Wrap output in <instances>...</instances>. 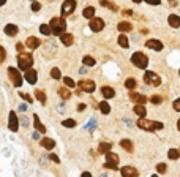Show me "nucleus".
I'll use <instances>...</instances> for the list:
<instances>
[{
  "instance_id": "nucleus-53",
  "label": "nucleus",
  "mask_w": 180,
  "mask_h": 177,
  "mask_svg": "<svg viewBox=\"0 0 180 177\" xmlns=\"http://www.w3.org/2000/svg\"><path fill=\"white\" fill-rule=\"evenodd\" d=\"M177 128H178V131H180V119L177 120Z\"/></svg>"
},
{
  "instance_id": "nucleus-44",
  "label": "nucleus",
  "mask_w": 180,
  "mask_h": 177,
  "mask_svg": "<svg viewBox=\"0 0 180 177\" xmlns=\"http://www.w3.org/2000/svg\"><path fill=\"white\" fill-rule=\"evenodd\" d=\"M172 108H174L177 112H180V98H177V100H174V103H172Z\"/></svg>"
},
{
  "instance_id": "nucleus-25",
  "label": "nucleus",
  "mask_w": 180,
  "mask_h": 177,
  "mask_svg": "<svg viewBox=\"0 0 180 177\" xmlns=\"http://www.w3.org/2000/svg\"><path fill=\"white\" fill-rule=\"evenodd\" d=\"M133 111H134V114H137L139 117H144L145 114H147V109H145L144 104H136Z\"/></svg>"
},
{
  "instance_id": "nucleus-47",
  "label": "nucleus",
  "mask_w": 180,
  "mask_h": 177,
  "mask_svg": "<svg viewBox=\"0 0 180 177\" xmlns=\"http://www.w3.org/2000/svg\"><path fill=\"white\" fill-rule=\"evenodd\" d=\"M49 158H51L54 163H59V161H60V160H59V157H57L55 153H51V155H49Z\"/></svg>"
},
{
  "instance_id": "nucleus-15",
  "label": "nucleus",
  "mask_w": 180,
  "mask_h": 177,
  "mask_svg": "<svg viewBox=\"0 0 180 177\" xmlns=\"http://www.w3.org/2000/svg\"><path fill=\"white\" fill-rule=\"evenodd\" d=\"M145 46L150 48V49H153V51H161V49H163V43L160 40H147Z\"/></svg>"
},
{
  "instance_id": "nucleus-11",
  "label": "nucleus",
  "mask_w": 180,
  "mask_h": 177,
  "mask_svg": "<svg viewBox=\"0 0 180 177\" xmlns=\"http://www.w3.org/2000/svg\"><path fill=\"white\" fill-rule=\"evenodd\" d=\"M8 128L11 131H18L19 130V119H18V114L14 111L10 112V120H8Z\"/></svg>"
},
{
  "instance_id": "nucleus-31",
  "label": "nucleus",
  "mask_w": 180,
  "mask_h": 177,
  "mask_svg": "<svg viewBox=\"0 0 180 177\" xmlns=\"http://www.w3.org/2000/svg\"><path fill=\"white\" fill-rule=\"evenodd\" d=\"M136 86H137V82H136V79H133V77H128V79L125 81V87L128 90H134Z\"/></svg>"
},
{
  "instance_id": "nucleus-26",
  "label": "nucleus",
  "mask_w": 180,
  "mask_h": 177,
  "mask_svg": "<svg viewBox=\"0 0 180 177\" xmlns=\"http://www.w3.org/2000/svg\"><path fill=\"white\" fill-rule=\"evenodd\" d=\"M100 5L104 6V8H109L111 11H117V5L112 3L111 0H100Z\"/></svg>"
},
{
  "instance_id": "nucleus-13",
  "label": "nucleus",
  "mask_w": 180,
  "mask_h": 177,
  "mask_svg": "<svg viewBox=\"0 0 180 177\" xmlns=\"http://www.w3.org/2000/svg\"><path fill=\"white\" fill-rule=\"evenodd\" d=\"M122 175L123 177H137L139 171L133 166H125V168H122Z\"/></svg>"
},
{
  "instance_id": "nucleus-21",
  "label": "nucleus",
  "mask_w": 180,
  "mask_h": 177,
  "mask_svg": "<svg viewBox=\"0 0 180 177\" xmlns=\"http://www.w3.org/2000/svg\"><path fill=\"white\" fill-rule=\"evenodd\" d=\"M168 22H169L171 27L177 29V27H180V16L178 15H169L168 16Z\"/></svg>"
},
{
  "instance_id": "nucleus-39",
  "label": "nucleus",
  "mask_w": 180,
  "mask_h": 177,
  "mask_svg": "<svg viewBox=\"0 0 180 177\" xmlns=\"http://www.w3.org/2000/svg\"><path fill=\"white\" fill-rule=\"evenodd\" d=\"M63 82H65V86H66L68 89H73V87H76V82L71 79V77H68V76H65V77H63Z\"/></svg>"
},
{
  "instance_id": "nucleus-5",
  "label": "nucleus",
  "mask_w": 180,
  "mask_h": 177,
  "mask_svg": "<svg viewBox=\"0 0 180 177\" xmlns=\"http://www.w3.org/2000/svg\"><path fill=\"white\" fill-rule=\"evenodd\" d=\"M119 161H120V158H119V155L117 153H114V152H106V168L108 169H117V165H119Z\"/></svg>"
},
{
  "instance_id": "nucleus-34",
  "label": "nucleus",
  "mask_w": 180,
  "mask_h": 177,
  "mask_svg": "<svg viewBox=\"0 0 180 177\" xmlns=\"http://www.w3.org/2000/svg\"><path fill=\"white\" fill-rule=\"evenodd\" d=\"M82 63H84L85 67H93L96 62H95V59H93V57H90V55H85V57L82 59Z\"/></svg>"
},
{
  "instance_id": "nucleus-55",
  "label": "nucleus",
  "mask_w": 180,
  "mask_h": 177,
  "mask_svg": "<svg viewBox=\"0 0 180 177\" xmlns=\"http://www.w3.org/2000/svg\"><path fill=\"white\" fill-rule=\"evenodd\" d=\"M133 2H134V3H141V2H142V0H133Z\"/></svg>"
},
{
  "instance_id": "nucleus-23",
  "label": "nucleus",
  "mask_w": 180,
  "mask_h": 177,
  "mask_svg": "<svg viewBox=\"0 0 180 177\" xmlns=\"http://www.w3.org/2000/svg\"><path fill=\"white\" fill-rule=\"evenodd\" d=\"M120 146H122L123 149H125V150H127L128 153H131V152L134 150V147H133V143H131L130 139H122V141H120Z\"/></svg>"
},
{
  "instance_id": "nucleus-38",
  "label": "nucleus",
  "mask_w": 180,
  "mask_h": 177,
  "mask_svg": "<svg viewBox=\"0 0 180 177\" xmlns=\"http://www.w3.org/2000/svg\"><path fill=\"white\" fill-rule=\"evenodd\" d=\"M49 76L52 77V79H60V77H62V73H60L59 68H52L51 73H49Z\"/></svg>"
},
{
  "instance_id": "nucleus-8",
  "label": "nucleus",
  "mask_w": 180,
  "mask_h": 177,
  "mask_svg": "<svg viewBox=\"0 0 180 177\" xmlns=\"http://www.w3.org/2000/svg\"><path fill=\"white\" fill-rule=\"evenodd\" d=\"M136 125L139 126L141 130H145V131H153V130H156V128H155V122L147 120V119H144V117H141L139 120H137Z\"/></svg>"
},
{
  "instance_id": "nucleus-35",
  "label": "nucleus",
  "mask_w": 180,
  "mask_h": 177,
  "mask_svg": "<svg viewBox=\"0 0 180 177\" xmlns=\"http://www.w3.org/2000/svg\"><path fill=\"white\" fill-rule=\"evenodd\" d=\"M62 125H63L65 128H74V126H76V120H73V119H65L63 122H62Z\"/></svg>"
},
{
  "instance_id": "nucleus-50",
  "label": "nucleus",
  "mask_w": 180,
  "mask_h": 177,
  "mask_svg": "<svg viewBox=\"0 0 180 177\" xmlns=\"http://www.w3.org/2000/svg\"><path fill=\"white\" fill-rule=\"evenodd\" d=\"M93 126H95V120H92V123H88V130H93Z\"/></svg>"
},
{
  "instance_id": "nucleus-51",
  "label": "nucleus",
  "mask_w": 180,
  "mask_h": 177,
  "mask_svg": "<svg viewBox=\"0 0 180 177\" xmlns=\"http://www.w3.org/2000/svg\"><path fill=\"white\" fill-rule=\"evenodd\" d=\"M78 109H79V111H84V109H85V104H79Z\"/></svg>"
},
{
  "instance_id": "nucleus-7",
  "label": "nucleus",
  "mask_w": 180,
  "mask_h": 177,
  "mask_svg": "<svg viewBox=\"0 0 180 177\" xmlns=\"http://www.w3.org/2000/svg\"><path fill=\"white\" fill-rule=\"evenodd\" d=\"M88 27H90V30L92 32H101L103 29H104V21H103L101 18H92L90 19V24H88Z\"/></svg>"
},
{
  "instance_id": "nucleus-33",
  "label": "nucleus",
  "mask_w": 180,
  "mask_h": 177,
  "mask_svg": "<svg viewBox=\"0 0 180 177\" xmlns=\"http://www.w3.org/2000/svg\"><path fill=\"white\" fill-rule=\"evenodd\" d=\"M35 97H37V100L40 101V103H46V93H44V92L43 90H37L35 92Z\"/></svg>"
},
{
  "instance_id": "nucleus-10",
  "label": "nucleus",
  "mask_w": 180,
  "mask_h": 177,
  "mask_svg": "<svg viewBox=\"0 0 180 177\" xmlns=\"http://www.w3.org/2000/svg\"><path fill=\"white\" fill-rule=\"evenodd\" d=\"M78 87H79L81 90L87 92V93H92V92L95 90V82L90 81V79H82V81L78 82Z\"/></svg>"
},
{
  "instance_id": "nucleus-48",
  "label": "nucleus",
  "mask_w": 180,
  "mask_h": 177,
  "mask_svg": "<svg viewBox=\"0 0 180 177\" xmlns=\"http://www.w3.org/2000/svg\"><path fill=\"white\" fill-rule=\"evenodd\" d=\"M122 13H123V15H125V16H130V15H133V11H131V10H123Z\"/></svg>"
},
{
  "instance_id": "nucleus-6",
  "label": "nucleus",
  "mask_w": 180,
  "mask_h": 177,
  "mask_svg": "<svg viewBox=\"0 0 180 177\" xmlns=\"http://www.w3.org/2000/svg\"><path fill=\"white\" fill-rule=\"evenodd\" d=\"M144 82L145 84H149V86H155V87H158L161 84V77L158 76L156 73H153V71H147L144 74Z\"/></svg>"
},
{
  "instance_id": "nucleus-22",
  "label": "nucleus",
  "mask_w": 180,
  "mask_h": 177,
  "mask_svg": "<svg viewBox=\"0 0 180 177\" xmlns=\"http://www.w3.org/2000/svg\"><path fill=\"white\" fill-rule=\"evenodd\" d=\"M117 29H119L122 33H125V32H130L131 29H133V25H131L130 22H127V21H122V22H119V25H117Z\"/></svg>"
},
{
  "instance_id": "nucleus-45",
  "label": "nucleus",
  "mask_w": 180,
  "mask_h": 177,
  "mask_svg": "<svg viewBox=\"0 0 180 177\" xmlns=\"http://www.w3.org/2000/svg\"><path fill=\"white\" fill-rule=\"evenodd\" d=\"M40 8H41V5L38 2H33L32 3V11H40Z\"/></svg>"
},
{
  "instance_id": "nucleus-29",
  "label": "nucleus",
  "mask_w": 180,
  "mask_h": 177,
  "mask_svg": "<svg viewBox=\"0 0 180 177\" xmlns=\"http://www.w3.org/2000/svg\"><path fill=\"white\" fill-rule=\"evenodd\" d=\"M117 43H119L122 48H128L130 46V41H128V37H127V35H120V37L119 38H117Z\"/></svg>"
},
{
  "instance_id": "nucleus-52",
  "label": "nucleus",
  "mask_w": 180,
  "mask_h": 177,
  "mask_svg": "<svg viewBox=\"0 0 180 177\" xmlns=\"http://www.w3.org/2000/svg\"><path fill=\"white\" fill-rule=\"evenodd\" d=\"M22 49H24L22 44H18V51H19V52H22Z\"/></svg>"
},
{
  "instance_id": "nucleus-42",
  "label": "nucleus",
  "mask_w": 180,
  "mask_h": 177,
  "mask_svg": "<svg viewBox=\"0 0 180 177\" xmlns=\"http://www.w3.org/2000/svg\"><path fill=\"white\" fill-rule=\"evenodd\" d=\"M19 95H21V98H24V100L27 101V103H32L33 100H32V97L29 95V93H24V92H19Z\"/></svg>"
},
{
  "instance_id": "nucleus-43",
  "label": "nucleus",
  "mask_w": 180,
  "mask_h": 177,
  "mask_svg": "<svg viewBox=\"0 0 180 177\" xmlns=\"http://www.w3.org/2000/svg\"><path fill=\"white\" fill-rule=\"evenodd\" d=\"M6 57V51H5V48L3 46H0V63H2Z\"/></svg>"
},
{
  "instance_id": "nucleus-3",
  "label": "nucleus",
  "mask_w": 180,
  "mask_h": 177,
  "mask_svg": "<svg viewBox=\"0 0 180 177\" xmlns=\"http://www.w3.org/2000/svg\"><path fill=\"white\" fill-rule=\"evenodd\" d=\"M131 63H133L136 68L144 70V68H147V65H149V57L144 52H134L133 55H131Z\"/></svg>"
},
{
  "instance_id": "nucleus-46",
  "label": "nucleus",
  "mask_w": 180,
  "mask_h": 177,
  "mask_svg": "<svg viewBox=\"0 0 180 177\" xmlns=\"http://www.w3.org/2000/svg\"><path fill=\"white\" fill-rule=\"evenodd\" d=\"M145 3H149V5H160L161 3V0H144Z\"/></svg>"
},
{
  "instance_id": "nucleus-20",
  "label": "nucleus",
  "mask_w": 180,
  "mask_h": 177,
  "mask_svg": "<svg viewBox=\"0 0 180 177\" xmlns=\"http://www.w3.org/2000/svg\"><path fill=\"white\" fill-rule=\"evenodd\" d=\"M25 46L29 48V49H37L40 46V40L37 37H29L25 40Z\"/></svg>"
},
{
  "instance_id": "nucleus-49",
  "label": "nucleus",
  "mask_w": 180,
  "mask_h": 177,
  "mask_svg": "<svg viewBox=\"0 0 180 177\" xmlns=\"http://www.w3.org/2000/svg\"><path fill=\"white\" fill-rule=\"evenodd\" d=\"M22 123H24L25 126H27V125H29V119H27V116H25V117L22 119Z\"/></svg>"
},
{
  "instance_id": "nucleus-28",
  "label": "nucleus",
  "mask_w": 180,
  "mask_h": 177,
  "mask_svg": "<svg viewBox=\"0 0 180 177\" xmlns=\"http://www.w3.org/2000/svg\"><path fill=\"white\" fill-rule=\"evenodd\" d=\"M59 95L62 97V100H68V98L71 97V92L63 86V87H60V89H59Z\"/></svg>"
},
{
  "instance_id": "nucleus-12",
  "label": "nucleus",
  "mask_w": 180,
  "mask_h": 177,
  "mask_svg": "<svg viewBox=\"0 0 180 177\" xmlns=\"http://www.w3.org/2000/svg\"><path fill=\"white\" fill-rule=\"evenodd\" d=\"M130 98H131V101H133V103H137V104H144L145 100H147L144 95L137 93L136 90H130Z\"/></svg>"
},
{
  "instance_id": "nucleus-40",
  "label": "nucleus",
  "mask_w": 180,
  "mask_h": 177,
  "mask_svg": "<svg viewBox=\"0 0 180 177\" xmlns=\"http://www.w3.org/2000/svg\"><path fill=\"white\" fill-rule=\"evenodd\" d=\"M166 169H168L166 163H158V165H156V171L160 172V174H164V172H166Z\"/></svg>"
},
{
  "instance_id": "nucleus-54",
  "label": "nucleus",
  "mask_w": 180,
  "mask_h": 177,
  "mask_svg": "<svg viewBox=\"0 0 180 177\" xmlns=\"http://www.w3.org/2000/svg\"><path fill=\"white\" fill-rule=\"evenodd\" d=\"M6 3V0H0V6H2V5H5Z\"/></svg>"
},
{
  "instance_id": "nucleus-19",
  "label": "nucleus",
  "mask_w": 180,
  "mask_h": 177,
  "mask_svg": "<svg viewBox=\"0 0 180 177\" xmlns=\"http://www.w3.org/2000/svg\"><path fill=\"white\" fill-rule=\"evenodd\" d=\"M60 41H62V44H65V46H71L74 43V37L71 33H62L60 35Z\"/></svg>"
},
{
  "instance_id": "nucleus-16",
  "label": "nucleus",
  "mask_w": 180,
  "mask_h": 177,
  "mask_svg": "<svg viewBox=\"0 0 180 177\" xmlns=\"http://www.w3.org/2000/svg\"><path fill=\"white\" fill-rule=\"evenodd\" d=\"M101 95L104 98H108V100H111V98L115 97V90L112 87H109V86H103L101 87Z\"/></svg>"
},
{
  "instance_id": "nucleus-1",
  "label": "nucleus",
  "mask_w": 180,
  "mask_h": 177,
  "mask_svg": "<svg viewBox=\"0 0 180 177\" xmlns=\"http://www.w3.org/2000/svg\"><path fill=\"white\" fill-rule=\"evenodd\" d=\"M51 32L52 35H57L60 37L62 33H65V29H66V24H65V18H52L51 19Z\"/></svg>"
},
{
  "instance_id": "nucleus-24",
  "label": "nucleus",
  "mask_w": 180,
  "mask_h": 177,
  "mask_svg": "<svg viewBox=\"0 0 180 177\" xmlns=\"http://www.w3.org/2000/svg\"><path fill=\"white\" fill-rule=\"evenodd\" d=\"M33 120H35V130H37L38 133H43V134H44V133H46V126L40 122L38 116H33Z\"/></svg>"
},
{
  "instance_id": "nucleus-9",
  "label": "nucleus",
  "mask_w": 180,
  "mask_h": 177,
  "mask_svg": "<svg viewBox=\"0 0 180 177\" xmlns=\"http://www.w3.org/2000/svg\"><path fill=\"white\" fill-rule=\"evenodd\" d=\"M74 8H76V0H65L63 5H62V16L65 18L68 15H71Z\"/></svg>"
},
{
  "instance_id": "nucleus-32",
  "label": "nucleus",
  "mask_w": 180,
  "mask_h": 177,
  "mask_svg": "<svg viewBox=\"0 0 180 177\" xmlns=\"http://www.w3.org/2000/svg\"><path fill=\"white\" fill-rule=\"evenodd\" d=\"M40 32L43 33V35H46V37H47V35H51L52 33L51 32V25L49 24H41L40 25Z\"/></svg>"
},
{
  "instance_id": "nucleus-14",
  "label": "nucleus",
  "mask_w": 180,
  "mask_h": 177,
  "mask_svg": "<svg viewBox=\"0 0 180 177\" xmlns=\"http://www.w3.org/2000/svg\"><path fill=\"white\" fill-rule=\"evenodd\" d=\"M37 76H38V73L35 71V70H33V68H29V70H27V71H25V81L27 82H29V84H35L37 82Z\"/></svg>"
},
{
  "instance_id": "nucleus-41",
  "label": "nucleus",
  "mask_w": 180,
  "mask_h": 177,
  "mask_svg": "<svg viewBox=\"0 0 180 177\" xmlns=\"http://www.w3.org/2000/svg\"><path fill=\"white\" fill-rule=\"evenodd\" d=\"M150 101L153 103V104H161L163 98H161L160 95H153V97H150Z\"/></svg>"
},
{
  "instance_id": "nucleus-18",
  "label": "nucleus",
  "mask_w": 180,
  "mask_h": 177,
  "mask_svg": "<svg viewBox=\"0 0 180 177\" xmlns=\"http://www.w3.org/2000/svg\"><path fill=\"white\" fill-rule=\"evenodd\" d=\"M40 144H41V147H44L46 150H52V149L55 147V141L51 139V138H43L40 141Z\"/></svg>"
},
{
  "instance_id": "nucleus-4",
  "label": "nucleus",
  "mask_w": 180,
  "mask_h": 177,
  "mask_svg": "<svg viewBox=\"0 0 180 177\" xmlns=\"http://www.w3.org/2000/svg\"><path fill=\"white\" fill-rule=\"evenodd\" d=\"M8 77H10V81H11V84L14 87H21V86H22V76L19 74V71H18L16 68H13V67L8 68Z\"/></svg>"
},
{
  "instance_id": "nucleus-30",
  "label": "nucleus",
  "mask_w": 180,
  "mask_h": 177,
  "mask_svg": "<svg viewBox=\"0 0 180 177\" xmlns=\"http://www.w3.org/2000/svg\"><path fill=\"white\" fill-rule=\"evenodd\" d=\"M111 149H112V144H111V143H101L98 146V152L100 153H106V152L111 150Z\"/></svg>"
},
{
  "instance_id": "nucleus-2",
  "label": "nucleus",
  "mask_w": 180,
  "mask_h": 177,
  "mask_svg": "<svg viewBox=\"0 0 180 177\" xmlns=\"http://www.w3.org/2000/svg\"><path fill=\"white\" fill-rule=\"evenodd\" d=\"M18 65L19 68L22 70V71H27L29 68H32L33 65V57H32V54L30 52H19L18 55Z\"/></svg>"
},
{
  "instance_id": "nucleus-56",
  "label": "nucleus",
  "mask_w": 180,
  "mask_h": 177,
  "mask_svg": "<svg viewBox=\"0 0 180 177\" xmlns=\"http://www.w3.org/2000/svg\"><path fill=\"white\" fill-rule=\"evenodd\" d=\"M171 2H172V0H171Z\"/></svg>"
},
{
  "instance_id": "nucleus-36",
  "label": "nucleus",
  "mask_w": 180,
  "mask_h": 177,
  "mask_svg": "<svg viewBox=\"0 0 180 177\" xmlns=\"http://www.w3.org/2000/svg\"><path fill=\"white\" fill-rule=\"evenodd\" d=\"M100 111L103 112V114H109V112H111V106L106 101H101L100 103Z\"/></svg>"
},
{
  "instance_id": "nucleus-37",
  "label": "nucleus",
  "mask_w": 180,
  "mask_h": 177,
  "mask_svg": "<svg viewBox=\"0 0 180 177\" xmlns=\"http://www.w3.org/2000/svg\"><path fill=\"white\" fill-rule=\"evenodd\" d=\"M168 157L171 160H177L180 157V150H177V149H171V150L168 152Z\"/></svg>"
},
{
  "instance_id": "nucleus-27",
  "label": "nucleus",
  "mask_w": 180,
  "mask_h": 177,
  "mask_svg": "<svg viewBox=\"0 0 180 177\" xmlns=\"http://www.w3.org/2000/svg\"><path fill=\"white\" fill-rule=\"evenodd\" d=\"M82 16L87 18V19H92L95 16V8L93 6H87V8H84V11H82Z\"/></svg>"
},
{
  "instance_id": "nucleus-17",
  "label": "nucleus",
  "mask_w": 180,
  "mask_h": 177,
  "mask_svg": "<svg viewBox=\"0 0 180 177\" xmlns=\"http://www.w3.org/2000/svg\"><path fill=\"white\" fill-rule=\"evenodd\" d=\"M3 30H5V33L8 35V37H16L18 32H19V29H18L16 24H6Z\"/></svg>"
}]
</instances>
